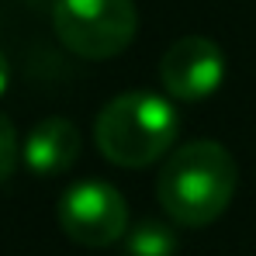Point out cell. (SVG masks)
<instances>
[{"mask_svg": "<svg viewBox=\"0 0 256 256\" xmlns=\"http://www.w3.org/2000/svg\"><path fill=\"white\" fill-rule=\"evenodd\" d=\"M239 184L232 152L214 138H194L170 152L156 176V198L170 222L201 228L228 208Z\"/></svg>", "mask_w": 256, "mask_h": 256, "instance_id": "1", "label": "cell"}, {"mask_svg": "<svg viewBox=\"0 0 256 256\" xmlns=\"http://www.w3.org/2000/svg\"><path fill=\"white\" fill-rule=\"evenodd\" d=\"M176 128V108L163 94L128 90L100 108L94 122V142L108 163L138 170L170 152Z\"/></svg>", "mask_w": 256, "mask_h": 256, "instance_id": "2", "label": "cell"}, {"mask_svg": "<svg viewBox=\"0 0 256 256\" xmlns=\"http://www.w3.org/2000/svg\"><path fill=\"white\" fill-rule=\"evenodd\" d=\"M52 28L73 56L111 59L132 45L138 10L135 0H56Z\"/></svg>", "mask_w": 256, "mask_h": 256, "instance_id": "3", "label": "cell"}, {"mask_svg": "<svg viewBox=\"0 0 256 256\" xmlns=\"http://www.w3.org/2000/svg\"><path fill=\"white\" fill-rule=\"evenodd\" d=\"M59 228L84 250H108L128 232V204L118 187L104 180H80L59 198Z\"/></svg>", "mask_w": 256, "mask_h": 256, "instance_id": "4", "label": "cell"}, {"mask_svg": "<svg viewBox=\"0 0 256 256\" xmlns=\"http://www.w3.org/2000/svg\"><path fill=\"white\" fill-rule=\"evenodd\" d=\"M225 80V52L208 35H184L160 59V84L176 100H204Z\"/></svg>", "mask_w": 256, "mask_h": 256, "instance_id": "5", "label": "cell"}, {"mask_svg": "<svg viewBox=\"0 0 256 256\" xmlns=\"http://www.w3.org/2000/svg\"><path fill=\"white\" fill-rule=\"evenodd\" d=\"M84 138L80 128L73 125L70 118H42L38 125L32 128L21 142V160L24 166L38 176H59V173L73 170V163L80 160Z\"/></svg>", "mask_w": 256, "mask_h": 256, "instance_id": "6", "label": "cell"}, {"mask_svg": "<svg viewBox=\"0 0 256 256\" xmlns=\"http://www.w3.org/2000/svg\"><path fill=\"white\" fill-rule=\"evenodd\" d=\"M128 256H173L176 253V232L160 218H146L128 228Z\"/></svg>", "mask_w": 256, "mask_h": 256, "instance_id": "7", "label": "cell"}, {"mask_svg": "<svg viewBox=\"0 0 256 256\" xmlns=\"http://www.w3.org/2000/svg\"><path fill=\"white\" fill-rule=\"evenodd\" d=\"M18 156H21V146H18V132L14 125L0 114V184L14 173L18 166Z\"/></svg>", "mask_w": 256, "mask_h": 256, "instance_id": "8", "label": "cell"}, {"mask_svg": "<svg viewBox=\"0 0 256 256\" xmlns=\"http://www.w3.org/2000/svg\"><path fill=\"white\" fill-rule=\"evenodd\" d=\"M7 84H10V66H7V56L0 52V97H4Z\"/></svg>", "mask_w": 256, "mask_h": 256, "instance_id": "9", "label": "cell"}]
</instances>
